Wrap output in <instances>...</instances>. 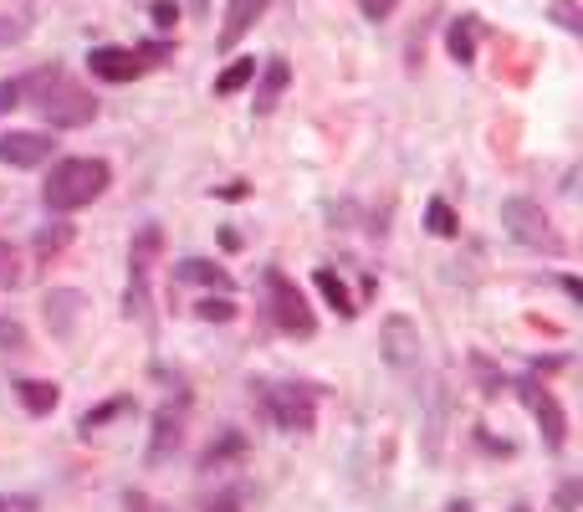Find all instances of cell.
Returning a JSON list of instances; mask_svg holds the SVG:
<instances>
[{"instance_id":"1","label":"cell","mask_w":583,"mask_h":512,"mask_svg":"<svg viewBox=\"0 0 583 512\" xmlns=\"http://www.w3.org/2000/svg\"><path fill=\"white\" fill-rule=\"evenodd\" d=\"M21 87H26V98L36 113L51 123V129H87V123L98 119V98L87 93L72 72L62 68H36L21 77Z\"/></svg>"},{"instance_id":"2","label":"cell","mask_w":583,"mask_h":512,"mask_svg":"<svg viewBox=\"0 0 583 512\" xmlns=\"http://www.w3.org/2000/svg\"><path fill=\"white\" fill-rule=\"evenodd\" d=\"M108 185H113V164L108 159H57L47 185H41V200H47V210L68 216V210L93 205Z\"/></svg>"},{"instance_id":"3","label":"cell","mask_w":583,"mask_h":512,"mask_svg":"<svg viewBox=\"0 0 583 512\" xmlns=\"http://www.w3.org/2000/svg\"><path fill=\"white\" fill-rule=\"evenodd\" d=\"M251 390H256V405L267 410V420L277 430L307 436V430L317 426V400L307 385H271V379H262V385H251Z\"/></svg>"},{"instance_id":"4","label":"cell","mask_w":583,"mask_h":512,"mask_svg":"<svg viewBox=\"0 0 583 512\" xmlns=\"http://www.w3.org/2000/svg\"><path fill=\"white\" fill-rule=\"evenodd\" d=\"M165 57H174V41H144V47H93L87 51V68L102 83H134L149 68H159Z\"/></svg>"},{"instance_id":"5","label":"cell","mask_w":583,"mask_h":512,"mask_svg":"<svg viewBox=\"0 0 583 512\" xmlns=\"http://www.w3.org/2000/svg\"><path fill=\"white\" fill-rule=\"evenodd\" d=\"M262 288H267L271 324L282 328V333H292V339H313L317 318H313V307H307V297H302L297 282H292L282 267H267V272H262Z\"/></svg>"},{"instance_id":"6","label":"cell","mask_w":583,"mask_h":512,"mask_svg":"<svg viewBox=\"0 0 583 512\" xmlns=\"http://www.w3.org/2000/svg\"><path fill=\"white\" fill-rule=\"evenodd\" d=\"M501 225H507L522 246H533V252H543V256H563L568 252V241L558 236V225L548 221V210H543L537 200H527V195L501 200Z\"/></svg>"},{"instance_id":"7","label":"cell","mask_w":583,"mask_h":512,"mask_svg":"<svg viewBox=\"0 0 583 512\" xmlns=\"http://www.w3.org/2000/svg\"><path fill=\"white\" fill-rule=\"evenodd\" d=\"M159 252H165V231L159 225H144L134 236V246H129V318H144L149 313V272L154 261H159Z\"/></svg>"},{"instance_id":"8","label":"cell","mask_w":583,"mask_h":512,"mask_svg":"<svg viewBox=\"0 0 583 512\" xmlns=\"http://www.w3.org/2000/svg\"><path fill=\"white\" fill-rule=\"evenodd\" d=\"M379 354L389 369H400V375H415L420 369V354H425V339H420V324L415 318H404V313H389L379 328Z\"/></svg>"},{"instance_id":"9","label":"cell","mask_w":583,"mask_h":512,"mask_svg":"<svg viewBox=\"0 0 583 512\" xmlns=\"http://www.w3.org/2000/svg\"><path fill=\"white\" fill-rule=\"evenodd\" d=\"M51 134H36V129H11V134H0V164H11V170H41L51 159Z\"/></svg>"},{"instance_id":"10","label":"cell","mask_w":583,"mask_h":512,"mask_svg":"<svg viewBox=\"0 0 583 512\" xmlns=\"http://www.w3.org/2000/svg\"><path fill=\"white\" fill-rule=\"evenodd\" d=\"M522 400H527V410H533V420H537V430H543L548 451H563L568 446V415H563V405H558V394L543 390V385H522Z\"/></svg>"},{"instance_id":"11","label":"cell","mask_w":583,"mask_h":512,"mask_svg":"<svg viewBox=\"0 0 583 512\" xmlns=\"http://www.w3.org/2000/svg\"><path fill=\"white\" fill-rule=\"evenodd\" d=\"M83 292L77 288H57L47 292V328H51V339H77V324H83Z\"/></svg>"},{"instance_id":"12","label":"cell","mask_w":583,"mask_h":512,"mask_svg":"<svg viewBox=\"0 0 583 512\" xmlns=\"http://www.w3.org/2000/svg\"><path fill=\"white\" fill-rule=\"evenodd\" d=\"M292 87V68H287V57H267L262 68H256V98H251V108L267 119V113H277V102H282V93Z\"/></svg>"},{"instance_id":"13","label":"cell","mask_w":583,"mask_h":512,"mask_svg":"<svg viewBox=\"0 0 583 512\" xmlns=\"http://www.w3.org/2000/svg\"><path fill=\"white\" fill-rule=\"evenodd\" d=\"M267 5H271V0H231V5H226V21H220V36H216L220 51H231L235 41L256 26V21L267 16Z\"/></svg>"},{"instance_id":"14","label":"cell","mask_w":583,"mask_h":512,"mask_svg":"<svg viewBox=\"0 0 583 512\" xmlns=\"http://www.w3.org/2000/svg\"><path fill=\"white\" fill-rule=\"evenodd\" d=\"M190 282H201V288H216L220 297H231V272L226 267H216V261H205V256H190V261H180L174 267V288H190Z\"/></svg>"},{"instance_id":"15","label":"cell","mask_w":583,"mask_h":512,"mask_svg":"<svg viewBox=\"0 0 583 512\" xmlns=\"http://www.w3.org/2000/svg\"><path fill=\"white\" fill-rule=\"evenodd\" d=\"M180 436H184V415L174 405H165L154 415V441H149V461L154 466H165L174 451H180Z\"/></svg>"},{"instance_id":"16","label":"cell","mask_w":583,"mask_h":512,"mask_svg":"<svg viewBox=\"0 0 583 512\" xmlns=\"http://www.w3.org/2000/svg\"><path fill=\"white\" fill-rule=\"evenodd\" d=\"M476 41H482V16H461V21H450V32H446V51H450V62H461V68H471V62H476Z\"/></svg>"},{"instance_id":"17","label":"cell","mask_w":583,"mask_h":512,"mask_svg":"<svg viewBox=\"0 0 583 512\" xmlns=\"http://www.w3.org/2000/svg\"><path fill=\"white\" fill-rule=\"evenodd\" d=\"M16 400L32 410V415H51L57 400H62V390H57L51 379H16Z\"/></svg>"},{"instance_id":"18","label":"cell","mask_w":583,"mask_h":512,"mask_svg":"<svg viewBox=\"0 0 583 512\" xmlns=\"http://www.w3.org/2000/svg\"><path fill=\"white\" fill-rule=\"evenodd\" d=\"M256 68H262L256 57H235L231 68L216 77V98H231V93H241L246 83H256Z\"/></svg>"},{"instance_id":"19","label":"cell","mask_w":583,"mask_h":512,"mask_svg":"<svg viewBox=\"0 0 583 512\" xmlns=\"http://www.w3.org/2000/svg\"><path fill=\"white\" fill-rule=\"evenodd\" d=\"M317 292H323V297H328L343 318H353V313H359V303L349 297V288H343V277H338L333 267H317Z\"/></svg>"},{"instance_id":"20","label":"cell","mask_w":583,"mask_h":512,"mask_svg":"<svg viewBox=\"0 0 583 512\" xmlns=\"http://www.w3.org/2000/svg\"><path fill=\"white\" fill-rule=\"evenodd\" d=\"M68 246H72V225L68 221H51V225H41V231H36V256H41V261L62 256Z\"/></svg>"},{"instance_id":"21","label":"cell","mask_w":583,"mask_h":512,"mask_svg":"<svg viewBox=\"0 0 583 512\" xmlns=\"http://www.w3.org/2000/svg\"><path fill=\"white\" fill-rule=\"evenodd\" d=\"M241 451H246L241 430H226V436H220V446H210V451L201 456V472H220V466H226V461H235Z\"/></svg>"},{"instance_id":"22","label":"cell","mask_w":583,"mask_h":512,"mask_svg":"<svg viewBox=\"0 0 583 512\" xmlns=\"http://www.w3.org/2000/svg\"><path fill=\"white\" fill-rule=\"evenodd\" d=\"M129 410H134V400H129V394H118V400H108V405L87 410V415H83V430L93 436V430H102L108 420H113V415H129Z\"/></svg>"},{"instance_id":"23","label":"cell","mask_w":583,"mask_h":512,"mask_svg":"<svg viewBox=\"0 0 583 512\" xmlns=\"http://www.w3.org/2000/svg\"><path fill=\"white\" fill-rule=\"evenodd\" d=\"M26 282V267H21V252L11 241H0V288H21Z\"/></svg>"},{"instance_id":"24","label":"cell","mask_w":583,"mask_h":512,"mask_svg":"<svg viewBox=\"0 0 583 512\" xmlns=\"http://www.w3.org/2000/svg\"><path fill=\"white\" fill-rule=\"evenodd\" d=\"M425 225H430L435 236H456V231H461V221H456V210H450L446 200H430V205H425Z\"/></svg>"},{"instance_id":"25","label":"cell","mask_w":583,"mask_h":512,"mask_svg":"<svg viewBox=\"0 0 583 512\" xmlns=\"http://www.w3.org/2000/svg\"><path fill=\"white\" fill-rule=\"evenodd\" d=\"M195 318H205V324H231L235 303L231 297H201V303H195Z\"/></svg>"},{"instance_id":"26","label":"cell","mask_w":583,"mask_h":512,"mask_svg":"<svg viewBox=\"0 0 583 512\" xmlns=\"http://www.w3.org/2000/svg\"><path fill=\"white\" fill-rule=\"evenodd\" d=\"M0 349H5V354H26V349H32L26 328H21L16 318H5V313H0Z\"/></svg>"},{"instance_id":"27","label":"cell","mask_w":583,"mask_h":512,"mask_svg":"<svg viewBox=\"0 0 583 512\" xmlns=\"http://www.w3.org/2000/svg\"><path fill=\"white\" fill-rule=\"evenodd\" d=\"M548 16L558 21V26H563V32H573V36L583 32V11H579V5H573V0H558V5H552Z\"/></svg>"},{"instance_id":"28","label":"cell","mask_w":583,"mask_h":512,"mask_svg":"<svg viewBox=\"0 0 583 512\" xmlns=\"http://www.w3.org/2000/svg\"><path fill=\"white\" fill-rule=\"evenodd\" d=\"M149 16H154V26H159V32H169V26L180 21V0H154Z\"/></svg>"},{"instance_id":"29","label":"cell","mask_w":583,"mask_h":512,"mask_svg":"<svg viewBox=\"0 0 583 512\" xmlns=\"http://www.w3.org/2000/svg\"><path fill=\"white\" fill-rule=\"evenodd\" d=\"M123 508L129 512H174V508H165V502L149 497V492H123Z\"/></svg>"},{"instance_id":"30","label":"cell","mask_w":583,"mask_h":512,"mask_svg":"<svg viewBox=\"0 0 583 512\" xmlns=\"http://www.w3.org/2000/svg\"><path fill=\"white\" fill-rule=\"evenodd\" d=\"M359 11H364V21H389L400 11V0H359Z\"/></svg>"},{"instance_id":"31","label":"cell","mask_w":583,"mask_h":512,"mask_svg":"<svg viewBox=\"0 0 583 512\" xmlns=\"http://www.w3.org/2000/svg\"><path fill=\"white\" fill-rule=\"evenodd\" d=\"M21 98H26V87H21V77H11V83H0V119H5L11 108H21Z\"/></svg>"},{"instance_id":"32","label":"cell","mask_w":583,"mask_h":512,"mask_svg":"<svg viewBox=\"0 0 583 512\" xmlns=\"http://www.w3.org/2000/svg\"><path fill=\"white\" fill-rule=\"evenodd\" d=\"M0 512H41L36 497H21V492H0Z\"/></svg>"},{"instance_id":"33","label":"cell","mask_w":583,"mask_h":512,"mask_svg":"<svg viewBox=\"0 0 583 512\" xmlns=\"http://www.w3.org/2000/svg\"><path fill=\"white\" fill-rule=\"evenodd\" d=\"M205 512H241V502H235V492H220L205 502Z\"/></svg>"},{"instance_id":"34","label":"cell","mask_w":583,"mask_h":512,"mask_svg":"<svg viewBox=\"0 0 583 512\" xmlns=\"http://www.w3.org/2000/svg\"><path fill=\"white\" fill-rule=\"evenodd\" d=\"M5 36H11V41H21V36H26V26H5V16H0V41H5Z\"/></svg>"},{"instance_id":"35","label":"cell","mask_w":583,"mask_h":512,"mask_svg":"<svg viewBox=\"0 0 583 512\" xmlns=\"http://www.w3.org/2000/svg\"><path fill=\"white\" fill-rule=\"evenodd\" d=\"M184 5H190V11H195V16H205V0H184Z\"/></svg>"},{"instance_id":"36","label":"cell","mask_w":583,"mask_h":512,"mask_svg":"<svg viewBox=\"0 0 583 512\" xmlns=\"http://www.w3.org/2000/svg\"><path fill=\"white\" fill-rule=\"evenodd\" d=\"M512 512H533V508H512Z\"/></svg>"}]
</instances>
